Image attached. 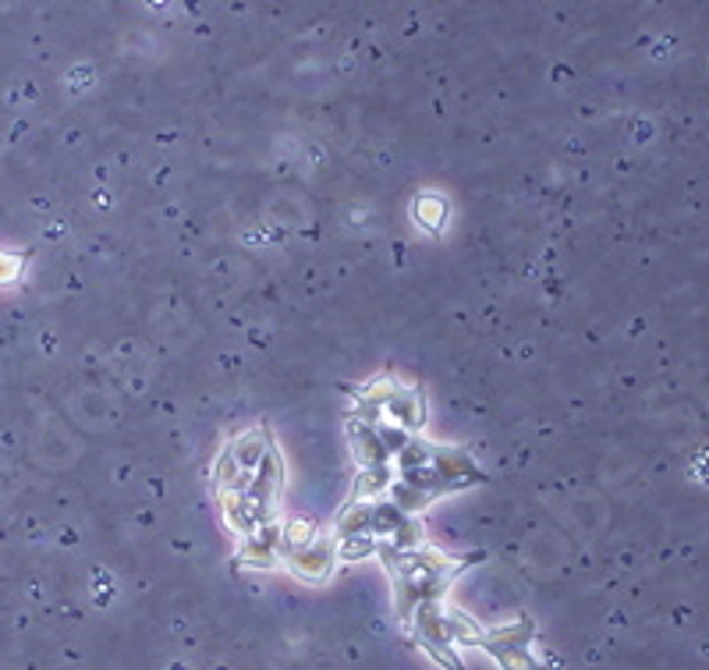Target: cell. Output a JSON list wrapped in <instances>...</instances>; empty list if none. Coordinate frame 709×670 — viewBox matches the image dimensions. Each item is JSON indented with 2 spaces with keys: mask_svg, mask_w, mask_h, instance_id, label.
Wrapping results in <instances>:
<instances>
[{
  "mask_svg": "<svg viewBox=\"0 0 709 670\" xmlns=\"http://www.w3.org/2000/svg\"><path fill=\"white\" fill-rule=\"evenodd\" d=\"M11 270H15V267H11V263H4V256H0V281H4V277H11Z\"/></svg>",
  "mask_w": 709,
  "mask_h": 670,
  "instance_id": "1",
  "label": "cell"
}]
</instances>
